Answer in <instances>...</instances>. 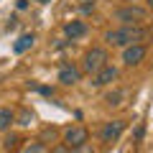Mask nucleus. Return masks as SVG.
<instances>
[{"label":"nucleus","mask_w":153,"mask_h":153,"mask_svg":"<svg viewBox=\"0 0 153 153\" xmlns=\"http://www.w3.org/2000/svg\"><path fill=\"white\" fill-rule=\"evenodd\" d=\"M146 5H148V10H153V0H146Z\"/></svg>","instance_id":"21"},{"label":"nucleus","mask_w":153,"mask_h":153,"mask_svg":"<svg viewBox=\"0 0 153 153\" xmlns=\"http://www.w3.org/2000/svg\"><path fill=\"white\" fill-rule=\"evenodd\" d=\"M89 140V130L84 125H71L64 130V138H61V143H64L69 151H82L84 146H87Z\"/></svg>","instance_id":"4"},{"label":"nucleus","mask_w":153,"mask_h":153,"mask_svg":"<svg viewBox=\"0 0 153 153\" xmlns=\"http://www.w3.org/2000/svg\"><path fill=\"white\" fill-rule=\"evenodd\" d=\"M16 120H18V125L28 128V125L33 123V112H28V110H23V112H21V117H16Z\"/></svg>","instance_id":"13"},{"label":"nucleus","mask_w":153,"mask_h":153,"mask_svg":"<svg viewBox=\"0 0 153 153\" xmlns=\"http://www.w3.org/2000/svg\"><path fill=\"white\" fill-rule=\"evenodd\" d=\"M16 123V110L10 107H0V133H8Z\"/></svg>","instance_id":"11"},{"label":"nucleus","mask_w":153,"mask_h":153,"mask_svg":"<svg viewBox=\"0 0 153 153\" xmlns=\"http://www.w3.org/2000/svg\"><path fill=\"white\" fill-rule=\"evenodd\" d=\"M16 8H18V10H26V8H28V0H18Z\"/></svg>","instance_id":"19"},{"label":"nucleus","mask_w":153,"mask_h":153,"mask_svg":"<svg viewBox=\"0 0 153 153\" xmlns=\"http://www.w3.org/2000/svg\"><path fill=\"white\" fill-rule=\"evenodd\" d=\"M16 146H18V135H8L5 140H3V148H5V151H13Z\"/></svg>","instance_id":"15"},{"label":"nucleus","mask_w":153,"mask_h":153,"mask_svg":"<svg viewBox=\"0 0 153 153\" xmlns=\"http://www.w3.org/2000/svg\"><path fill=\"white\" fill-rule=\"evenodd\" d=\"M148 36H151V28L146 26H117V28L105 31L102 41L112 49H125V46H133V44H143Z\"/></svg>","instance_id":"1"},{"label":"nucleus","mask_w":153,"mask_h":153,"mask_svg":"<svg viewBox=\"0 0 153 153\" xmlns=\"http://www.w3.org/2000/svg\"><path fill=\"white\" fill-rule=\"evenodd\" d=\"M54 153H79V151H69V148H66V146H64V143H61V146H59V148H56V151H54Z\"/></svg>","instance_id":"18"},{"label":"nucleus","mask_w":153,"mask_h":153,"mask_svg":"<svg viewBox=\"0 0 153 153\" xmlns=\"http://www.w3.org/2000/svg\"><path fill=\"white\" fill-rule=\"evenodd\" d=\"M33 89H38V92L46 94V97H51V94H54V89H51V87H36V84H33Z\"/></svg>","instance_id":"17"},{"label":"nucleus","mask_w":153,"mask_h":153,"mask_svg":"<svg viewBox=\"0 0 153 153\" xmlns=\"http://www.w3.org/2000/svg\"><path fill=\"white\" fill-rule=\"evenodd\" d=\"M87 23L84 21H66L64 23V33H66V38L69 41H76V38H82V36H87Z\"/></svg>","instance_id":"9"},{"label":"nucleus","mask_w":153,"mask_h":153,"mask_svg":"<svg viewBox=\"0 0 153 153\" xmlns=\"http://www.w3.org/2000/svg\"><path fill=\"white\" fill-rule=\"evenodd\" d=\"M38 3H51V0H38Z\"/></svg>","instance_id":"22"},{"label":"nucleus","mask_w":153,"mask_h":153,"mask_svg":"<svg viewBox=\"0 0 153 153\" xmlns=\"http://www.w3.org/2000/svg\"><path fill=\"white\" fill-rule=\"evenodd\" d=\"M110 56H107V49L105 46H92V49L84 51L82 56V71H87V74H97L102 66H107Z\"/></svg>","instance_id":"2"},{"label":"nucleus","mask_w":153,"mask_h":153,"mask_svg":"<svg viewBox=\"0 0 153 153\" xmlns=\"http://www.w3.org/2000/svg\"><path fill=\"white\" fill-rule=\"evenodd\" d=\"M56 79H59V84H64V87H74V84L82 79V69L74 66V64H64L59 69V76H56Z\"/></svg>","instance_id":"8"},{"label":"nucleus","mask_w":153,"mask_h":153,"mask_svg":"<svg viewBox=\"0 0 153 153\" xmlns=\"http://www.w3.org/2000/svg\"><path fill=\"white\" fill-rule=\"evenodd\" d=\"M44 138H51V140H54V128H46V130H44Z\"/></svg>","instance_id":"20"},{"label":"nucleus","mask_w":153,"mask_h":153,"mask_svg":"<svg viewBox=\"0 0 153 153\" xmlns=\"http://www.w3.org/2000/svg\"><path fill=\"white\" fill-rule=\"evenodd\" d=\"M23 153H49V148H46L44 140H36V143H31V146H26Z\"/></svg>","instance_id":"12"},{"label":"nucleus","mask_w":153,"mask_h":153,"mask_svg":"<svg viewBox=\"0 0 153 153\" xmlns=\"http://www.w3.org/2000/svg\"><path fill=\"white\" fill-rule=\"evenodd\" d=\"M148 56V46L146 44H133V46H125L123 49V64L125 66H140Z\"/></svg>","instance_id":"6"},{"label":"nucleus","mask_w":153,"mask_h":153,"mask_svg":"<svg viewBox=\"0 0 153 153\" xmlns=\"http://www.w3.org/2000/svg\"><path fill=\"white\" fill-rule=\"evenodd\" d=\"M128 120H107L102 128H100V140L102 143H115L120 140V135L125 133Z\"/></svg>","instance_id":"5"},{"label":"nucleus","mask_w":153,"mask_h":153,"mask_svg":"<svg viewBox=\"0 0 153 153\" xmlns=\"http://www.w3.org/2000/svg\"><path fill=\"white\" fill-rule=\"evenodd\" d=\"M117 74H120V71H117V66H112V64L102 66L97 74H92V87H97V89L107 87V84H112L115 79H117Z\"/></svg>","instance_id":"7"},{"label":"nucleus","mask_w":153,"mask_h":153,"mask_svg":"<svg viewBox=\"0 0 153 153\" xmlns=\"http://www.w3.org/2000/svg\"><path fill=\"white\" fill-rule=\"evenodd\" d=\"M120 100H123V92H120V89H115V92H110L107 97H105V102H107V105H120Z\"/></svg>","instance_id":"14"},{"label":"nucleus","mask_w":153,"mask_h":153,"mask_svg":"<svg viewBox=\"0 0 153 153\" xmlns=\"http://www.w3.org/2000/svg\"><path fill=\"white\" fill-rule=\"evenodd\" d=\"M148 18V8L140 5H123L112 13V21H117L120 26H140Z\"/></svg>","instance_id":"3"},{"label":"nucleus","mask_w":153,"mask_h":153,"mask_svg":"<svg viewBox=\"0 0 153 153\" xmlns=\"http://www.w3.org/2000/svg\"><path fill=\"white\" fill-rule=\"evenodd\" d=\"M94 5H97V0H82V3H79V8H82L84 13H92Z\"/></svg>","instance_id":"16"},{"label":"nucleus","mask_w":153,"mask_h":153,"mask_svg":"<svg viewBox=\"0 0 153 153\" xmlns=\"http://www.w3.org/2000/svg\"><path fill=\"white\" fill-rule=\"evenodd\" d=\"M33 44H36V36L33 33H21L13 41V54H26L28 49H33Z\"/></svg>","instance_id":"10"}]
</instances>
